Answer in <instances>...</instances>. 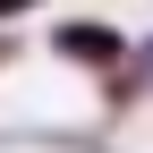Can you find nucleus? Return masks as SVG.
Wrapping results in <instances>:
<instances>
[{
  "mask_svg": "<svg viewBox=\"0 0 153 153\" xmlns=\"http://www.w3.org/2000/svg\"><path fill=\"white\" fill-rule=\"evenodd\" d=\"M60 51H68V60H119V34H102V26H60Z\"/></svg>",
  "mask_w": 153,
  "mask_h": 153,
  "instance_id": "1",
  "label": "nucleus"
},
{
  "mask_svg": "<svg viewBox=\"0 0 153 153\" xmlns=\"http://www.w3.org/2000/svg\"><path fill=\"white\" fill-rule=\"evenodd\" d=\"M17 9H34V0H0V17H17Z\"/></svg>",
  "mask_w": 153,
  "mask_h": 153,
  "instance_id": "2",
  "label": "nucleus"
}]
</instances>
